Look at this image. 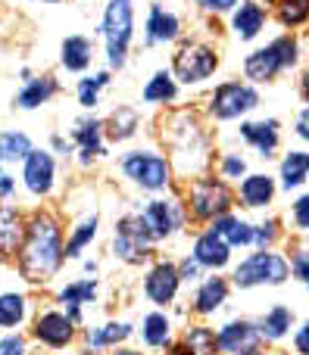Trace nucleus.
<instances>
[{
    "label": "nucleus",
    "mask_w": 309,
    "mask_h": 355,
    "mask_svg": "<svg viewBox=\"0 0 309 355\" xmlns=\"http://www.w3.org/2000/svg\"><path fill=\"white\" fill-rule=\"evenodd\" d=\"M62 250L60 243V227L50 215H35L25 227V240H22V250H19V268L28 281L41 284V281H50L56 268H60Z\"/></svg>",
    "instance_id": "nucleus-1"
},
{
    "label": "nucleus",
    "mask_w": 309,
    "mask_h": 355,
    "mask_svg": "<svg viewBox=\"0 0 309 355\" xmlns=\"http://www.w3.org/2000/svg\"><path fill=\"white\" fill-rule=\"evenodd\" d=\"M103 35H106V53L112 66L125 62V50L131 41V0H112L103 16Z\"/></svg>",
    "instance_id": "nucleus-2"
},
{
    "label": "nucleus",
    "mask_w": 309,
    "mask_h": 355,
    "mask_svg": "<svg viewBox=\"0 0 309 355\" xmlns=\"http://www.w3.org/2000/svg\"><path fill=\"white\" fill-rule=\"evenodd\" d=\"M294 60H297V44H294L291 37H278L275 44L250 53L247 62H244V72H247V78H253V81H269L278 69L291 66Z\"/></svg>",
    "instance_id": "nucleus-3"
},
{
    "label": "nucleus",
    "mask_w": 309,
    "mask_h": 355,
    "mask_svg": "<svg viewBox=\"0 0 309 355\" xmlns=\"http://www.w3.org/2000/svg\"><path fill=\"white\" fill-rule=\"evenodd\" d=\"M150 240H153V234H150L144 215H135V218L119 221L112 246H116L119 259H125V262H141V259H147V252H150Z\"/></svg>",
    "instance_id": "nucleus-4"
},
{
    "label": "nucleus",
    "mask_w": 309,
    "mask_h": 355,
    "mask_svg": "<svg viewBox=\"0 0 309 355\" xmlns=\"http://www.w3.org/2000/svg\"><path fill=\"white\" fill-rule=\"evenodd\" d=\"M287 277V262L275 252H256L250 256L241 268L235 271V281L241 287H253V284H281Z\"/></svg>",
    "instance_id": "nucleus-5"
},
{
    "label": "nucleus",
    "mask_w": 309,
    "mask_h": 355,
    "mask_svg": "<svg viewBox=\"0 0 309 355\" xmlns=\"http://www.w3.org/2000/svg\"><path fill=\"white\" fill-rule=\"evenodd\" d=\"M216 53L210 47H200V44H187L175 53V72H178L181 81H203L216 72Z\"/></svg>",
    "instance_id": "nucleus-6"
},
{
    "label": "nucleus",
    "mask_w": 309,
    "mask_h": 355,
    "mask_svg": "<svg viewBox=\"0 0 309 355\" xmlns=\"http://www.w3.org/2000/svg\"><path fill=\"white\" fill-rule=\"evenodd\" d=\"M122 166H125V175H128L131 181H137L147 190H160L169 184L166 159H160V156H153V153H131V156H125Z\"/></svg>",
    "instance_id": "nucleus-7"
},
{
    "label": "nucleus",
    "mask_w": 309,
    "mask_h": 355,
    "mask_svg": "<svg viewBox=\"0 0 309 355\" xmlns=\"http://www.w3.org/2000/svg\"><path fill=\"white\" fill-rule=\"evenodd\" d=\"M191 206L200 218H216V215L228 212L231 193L222 181H197L191 190Z\"/></svg>",
    "instance_id": "nucleus-8"
},
{
    "label": "nucleus",
    "mask_w": 309,
    "mask_h": 355,
    "mask_svg": "<svg viewBox=\"0 0 309 355\" xmlns=\"http://www.w3.org/2000/svg\"><path fill=\"white\" fill-rule=\"evenodd\" d=\"M256 103H260V97H256V91H250V87L222 85L216 94H212V116L216 119H235V116H241V112L253 110Z\"/></svg>",
    "instance_id": "nucleus-9"
},
{
    "label": "nucleus",
    "mask_w": 309,
    "mask_h": 355,
    "mask_svg": "<svg viewBox=\"0 0 309 355\" xmlns=\"http://www.w3.org/2000/svg\"><path fill=\"white\" fill-rule=\"evenodd\" d=\"M144 221H147L150 234L156 237H169L175 227L181 225V212H178V202L172 200H153L147 209H144Z\"/></svg>",
    "instance_id": "nucleus-10"
},
{
    "label": "nucleus",
    "mask_w": 309,
    "mask_h": 355,
    "mask_svg": "<svg viewBox=\"0 0 309 355\" xmlns=\"http://www.w3.org/2000/svg\"><path fill=\"white\" fill-rule=\"evenodd\" d=\"M25 184L37 196L50 193V187H53V159H50V153L31 150L28 159H25Z\"/></svg>",
    "instance_id": "nucleus-11"
},
{
    "label": "nucleus",
    "mask_w": 309,
    "mask_h": 355,
    "mask_svg": "<svg viewBox=\"0 0 309 355\" xmlns=\"http://www.w3.org/2000/svg\"><path fill=\"white\" fill-rule=\"evenodd\" d=\"M181 281V271L175 265H156L153 271L147 275V296L156 302V306H166V302L175 300V290H178Z\"/></svg>",
    "instance_id": "nucleus-12"
},
{
    "label": "nucleus",
    "mask_w": 309,
    "mask_h": 355,
    "mask_svg": "<svg viewBox=\"0 0 309 355\" xmlns=\"http://www.w3.org/2000/svg\"><path fill=\"white\" fill-rule=\"evenodd\" d=\"M35 337L47 346H66L72 340V318L60 312H44L35 324Z\"/></svg>",
    "instance_id": "nucleus-13"
},
{
    "label": "nucleus",
    "mask_w": 309,
    "mask_h": 355,
    "mask_svg": "<svg viewBox=\"0 0 309 355\" xmlns=\"http://www.w3.org/2000/svg\"><path fill=\"white\" fill-rule=\"evenodd\" d=\"M256 343H260L256 331L250 324H244V321L225 324V331L219 334V349H225V352H231V355H250V352H256Z\"/></svg>",
    "instance_id": "nucleus-14"
},
{
    "label": "nucleus",
    "mask_w": 309,
    "mask_h": 355,
    "mask_svg": "<svg viewBox=\"0 0 309 355\" xmlns=\"http://www.w3.org/2000/svg\"><path fill=\"white\" fill-rule=\"evenodd\" d=\"M194 259L200 265H206V268H222L228 262V243H225V237H219L216 231L203 234L197 240V246H194Z\"/></svg>",
    "instance_id": "nucleus-15"
},
{
    "label": "nucleus",
    "mask_w": 309,
    "mask_h": 355,
    "mask_svg": "<svg viewBox=\"0 0 309 355\" xmlns=\"http://www.w3.org/2000/svg\"><path fill=\"white\" fill-rule=\"evenodd\" d=\"M244 137H247L250 144H253L256 150H260L262 156H269L275 150V144H278V131H275V122H247L244 125Z\"/></svg>",
    "instance_id": "nucleus-16"
},
{
    "label": "nucleus",
    "mask_w": 309,
    "mask_h": 355,
    "mask_svg": "<svg viewBox=\"0 0 309 355\" xmlns=\"http://www.w3.org/2000/svg\"><path fill=\"white\" fill-rule=\"evenodd\" d=\"M94 293H97V287H94V281H78V284H69L66 290L60 293V302L69 309V318L78 321V309L85 306V302L94 300Z\"/></svg>",
    "instance_id": "nucleus-17"
},
{
    "label": "nucleus",
    "mask_w": 309,
    "mask_h": 355,
    "mask_svg": "<svg viewBox=\"0 0 309 355\" xmlns=\"http://www.w3.org/2000/svg\"><path fill=\"white\" fill-rule=\"evenodd\" d=\"M272 193H275V184H272V178H266V175H250L247 181L241 184V196L247 206H262V202L272 200Z\"/></svg>",
    "instance_id": "nucleus-18"
},
{
    "label": "nucleus",
    "mask_w": 309,
    "mask_h": 355,
    "mask_svg": "<svg viewBox=\"0 0 309 355\" xmlns=\"http://www.w3.org/2000/svg\"><path fill=\"white\" fill-rule=\"evenodd\" d=\"M212 231H216L219 237H225L228 246H244V243H250V240H256L253 227L244 225V221H237V218H219Z\"/></svg>",
    "instance_id": "nucleus-19"
},
{
    "label": "nucleus",
    "mask_w": 309,
    "mask_h": 355,
    "mask_svg": "<svg viewBox=\"0 0 309 355\" xmlns=\"http://www.w3.org/2000/svg\"><path fill=\"white\" fill-rule=\"evenodd\" d=\"M87 62H91V44L85 37H66L62 41V66L72 69V72H81Z\"/></svg>",
    "instance_id": "nucleus-20"
},
{
    "label": "nucleus",
    "mask_w": 309,
    "mask_h": 355,
    "mask_svg": "<svg viewBox=\"0 0 309 355\" xmlns=\"http://www.w3.org/2000/svg\"><path fill=\"white\" fill-rule=\"evenodd\" d=\"M175 35H178V19L169 16V12H162L160 6H153L150 22H147V37L150 41H172Z\"/></svg>",
    "instance_id": "nucleus-21"
},
{
    "label": "nucleus",
    "mask_w": 309,
    "mask_h": 355,
    "mask_svg": "<svg viewBox=\"0 0 309 355\" xmlns=\"http://www.w3.org/2000/svg\"><path fill=\"white\" fill-rule=\"evenodd\" d=\"M53 91H56V81L53 78L28 81V85H25V91L19 94V106H22V110H35V106L47 103V100L53 97Z\"/></svg>",
    "instance_id": "nucleus-22"
},
{
    "label": "nucleus",
    "mask_w": 309,
    "mask_h": 355,
    "mask_svg": "<svg viewBox=\"0 0 309 355\" xmlns=\"http://www.w3.org/2000/svg\"><path fill=\"white\" fill-rule=\"evenodd\" d=\"M28 153H31V141L22 131H6V135H0V159L3 162L28 159Z\"/></svg>",
    "instance_id": "nucleus-23"
},
{
    "label": "nucleus",
    "mask_w": 309,
    "mask_h": 355,
    "mask_svg": "<svg viewBox=\"0 0 309 355\" xmlns=\"http://www.w3.org/2000/svg\"><path fill=\"white\" fill-rule=\"evenodd\" d=\"M262 10L256 3H241V10L235 12V31L241 37H253L262 28Z\"/></svg>",
    "instance_id": "nucleus-24"
},
{
    "label": "nucleus",
    "mask_w": 309,
    "mask_h": 355,
    "mask_svg": "<svg viewBox=\"0 0 309 355\" xmlns=\"http://www.w3.org/2000/svg\"><path fill=\"white\" fill-rule=\"evenodd\" d=\"M225 293H228V287H225L222 277L206 281L197 293V312H212V309H219L225 302Z\"/></svg>",
    "instance_id": "nucleus-25"
},
{
    "label": "nucleus",
    "mask_w": 309,
    "mask_h": 355,
    "mask_svg": "<svg viewBox=\"0 0 309 355\" xmlns=\"http://www.w3.org/2000/svg\"><path fill=\"white\" fill-rule=\"evenodd\" d=\"M100 128H103L100 122H78L75 128V144L81 147L85 159H91V153H100Z\"/></svg>",
    "instance_id": "nucleus-26"
},
{
    "label": "nucleus",
    "mask_w": 309,
    "mask_h": 355,
    "mask_svg": "<svg viewBox=\"0 0 309 355\" xmlns=\"http://www.w3.org/2000/svg\"><path fill=\"white\" fill-rule=\"evenodd\" d=\"M309 172V153H291L281 162V178H285V187H297Z\"/></svg>",
    "instance_id": "nucleus-27"
},
{
    "label": "nucleus",
    "mask_w": 309,
    "mask_h": 355,
    "mask_svg": "<svg viewBox=\"0 0 309 355\" xmlns=\"http://www.w3.org/2000/svg\"><path fill=\"white\" fill-rule=\"evenodd\" d=\"M25 318V300L16 293L0 296V327H16Z\"/></svg>",
    "instance_id": "nucleus-28"
},
{
    "label": "nucleus",
    "mask_w": 309,
    "mask_h": 355,
    "mask_svg": "<svg viewBox=\"0 0 309 355\" xmlns=\"http://www.w3.org/2000/svg\"><path fill=\"white\" fill-rule=\"evenodd\" d=\"M187 349H191V355H216L219 337L212 331H206V327H194L187 334Z\"/></svg>",
    "instance_id": "nucleus-29"
},
{
    "label": "nucleus",
    "mask_w": 309,
    "mask_h": 355,
    "mask_svg": "<svg viewBox=\"0 0 309 355\" xmlns=\"http://www.w3.org/2000/svg\"><path fill=\"white\" fill-rule=\"evenodd\" d=\"M172 97H175V85L166 72L153 75V81L144 87V100H147V103H166V100H172Z\"/></svg>",
    "instance_id": "nucleus-30"
},
{
    "label": "nucleus",
    "mask_w": 309,
    "mask_h": 355,
    "mask_svg": "<svg viewBox=\"0 0 309 355\" xmlns=\"http://www.w3.org/2000/svg\"><path fill=\"white\" fill-rule=\"evenodd\" d=\"M19 240V218L12 209H0V252H10Z\"/></svg>",
    "instance_id": "nucleus-31"
},
{
    "label": "nucleus",
    "mask_w": 309,
    "mask_h": 355,
    "mask_svg": "<svg viewBox=\"0 0 309 355\" xmlns=\"http://www.w3.org/2000/svg\"><path fill=\"white\" fill-rule=\"evenodd\" d=\"M128 334H131L128 324H106V327H100V331L87 334V346L100 349V346H110V343H119V340H125Z\"/></svg>",
    "instance_id": "nucleus-32"
},
{
    "label": "nucleus",
    "mask_w": 309,
    "mask_h": 355,
    "mask_svg": "<svg viewBox=\"0 0 309 355\" xmlns=\"http://www.w3.org/2000/svg\"><path fill=\"white\" fill-rule=\"evenodd\" d=\"M144 340L150 346H166L169 343V321L162 315H147L144 318Z\"/></svg>",
    "instance_id": "nucleus-33"
},
{
    "label": "nucleus",
    "mask_w": 309,
    "mask_h": 355,
    "mask_svg": "<svg viewBox=\"0 0 309 355\" xmlns=\"http://www.w3.org/2000/svg\"><path fill=\"white\" fill-rule=\"evenodd\" d=\"M287 327H291V312H287V309H275V312H269L266 321H262V334H266L269 340L285 337Z\"/></svg>",
    "instance_id": "nucleus-34"
},
{
    "label": "nucleus",
    "mask_w": 309,
    "mask_h": 355,
    "mask_svg": "<svg viewBox=\"0 0 309 355\" xmlns=\"http://www.w3.org/2000/svg\"><path fill=\"white\" fill-rule=\"evenodd\" d=\"M110 135L116 137V141H122V137H128L131 131L137 128V112L135 110H116L112 112V119H110Z\"/></svg>",
    "instance_id": "nucleus-35"
},
{
    "label": "nucleus",
    "mask_w": 309,
    "mask_h": 355,
    "mask_svg": "<svg viewBox=\"0 0 309 355\" xmlns=\"http://www.w3.org/2000/svg\"><path fill=\"white\" fill-rule=\"evenodd\" d=\"M94 234H97V218H87L78 225V231L72 234V240L66 243V256H78L81 246L87 243V240H94Z\"/></svg>",
    "instance_id": "nucleus-36"
},
{
    "label": "nucleus",
    "mask_w": 309,
    "mask_h": 355,
    "mask_svg": "<svg viewBox=\"0 0 309 355\" xmlns=\"http://www.w3.org/2000/svg\"><path fill=\"white\" fill-rule=\"evenodd\" d=\"M309 19V0H281V22L300 25Z\"/></svg>",
    "instance_id": "nucleus-37"
},
{
    "label": "nucleus",
    "mask_w": 309,
    "mask_h": 355,
    "mask_svg": "<svg viewBox=\"0 0 309 355\" xmlns=\"http://www.w3.org/2000/svg\"><path fill=\"white\" fill-rule=\"evenodd\" d=\"M106 81H110L106 75H97V78H85V81L78 85V103L91 110V106L97 103V91L106 85Z\"/></svg>",
    "instance_id": "nucleus-38"
},
{
    "label": "nucleus",
    "mask_w": 309,
    "mask_h": 355,
    "mask_svg": "<svg viewBox=\"0 0 309 355\" xmlns=\"http://www.w3.org/2000/svg\"><path fill=\"white\" fill-rule=\"evenodd\" d=\"M0 355H25V340L22 337H6V340H0Z\"/></svg>",
    "instance_id": "nucleus-39"
},
{
    "label": "nucleus",
    "mask_w": 309,
    "mask_h": 355,
    "mask_svg": "<svg viewBox=\"0 0 309 355\" xmlns=\"http://www.w3.org/2000/svg\"><path fill=\"white\" fill-rule=\"evenodd\" d=\"M294 218H297V225L309 231V196H300L297 206H294Z\"/></svg>",
    "instance_id": "nucleus-40"
},
{
    "label": "nucleus",
    "mask_w": 309,
    "mask_h": 355,
    "mask_svg": "<svg viewBox=\"0 0 309 355\" xmlns=\"http://www.w3.org/2000/svg\"><path fill=\"white\" fill-rule=\"evenodd\" d=\"M222 168H225V175H231V178H235V175H244V159H235V156H228Z\"/></svg>",
    "instance_id": "nucleus-41"
},
{
    "label": "nucleus",
    "mask_w": 309,
    "mask_h": 355,
    "mask_svg": "<svg viewBox=\"0 0 309 355\" xmlns=\"http://www.w3.org/2000/svg\"><path fill=\"white\" fill-rule=\"evenodd\" d=\"M297 352H300V355H309V324L297 334Z\"/></svg>",
    "instance_id": "nucleus-42"
},
{
    "label": "nucleus",
    "mask_w": 309,
    "mask_h": 355,
    "mask_svg": "<svg viewBox=\"0 0 309 355\" xmlns=\"http://www.w3.org/2000/svg\"><path fill=\"white\" fill-rule=\"evenodd\" d=\"M272 227H275V225H262L260 231H256V240H260L262 246H266V243H272V237H275V231H272Z\"/></svg>",
    "instance_id": "nucleus-43"
},
{
    "label": "nucleus",
    "mask_w": 309,
    "mask_h": 355,
    "mask_svg": "<svg viewBox=\"0 0 309 355\" xmlns=\"http://www.w3.org/2000/svg\"><path fill=\"white\" fill-rule=\"evenodd\" d=\"M203 6H210V10H228V6H235L237 0H200Z\"/></svg>",
    "instance_id": "nucleus-44"
},
{
    "label": "nucleus",
    "mask_w": 309,
    "mask_h": 355,
    "mask_svg": "<svg viewBox=\"0 0 309 355\" xmlns=\"http://www.w3.org/2000/svg\"><path fill=\"white\" fill-rule=\"evenodd\" d=\"M297 131H300V135H303V137H309V110H303V116H300Z\"/></svg>",
    "instance_id": "nucleus-45"
},
{
    "label": "nucleus",
    "mask_w": 309,
    "mask_h": 355,
    "mask_svg": "<svg viewBox=\"0 0 309 355\" xmlns=\"http://www.w3.org/2000/svg\"><path fill=\"white\" fill-rule=\"evenodd\" d=\"M10 190H12V178L0 172V196H6V193H10Z\"/></svg>",
    "instance_id": "nucleus-46"
},
{
    "label": "nucleus",
    "mask_w": 309,
    "mask_h": 355,
    "mask_svg": "<svg viewBox=\"0 0 309 355\" xmlns=\"http://www.w3.org/2000/svg\"><path fill=\"white\" fill-rule=\"evenodd\" d=\"M297 275L309 284V262H306V259H300V262H297Z\"/></svg>",
    "instance_id": "nucleus-47"
},
{
    "label": "nucleus",
    "mask_w": 309,
    "mask_h": 355,
    "mask_svg": "<svg viewBox=\"0 0 309 355\" xmlns=\"http://www.w3.org/2000/svg\"><path fill=\"white\" fill-rule=\"evenodd\" d=\"M303 91H306V97H309V69H306V78H303Z\"/></svg>",
    "instance_id": "nucleus-48"
},
{
    "label": "nucleus",
    "mask_w": 309,
    "mask_h": 355,
    "mask_svg": "<svg viewBox=\"0 0 309 355\" xmlns=\"http://www.w3.org/2000/svg\"><path fill=\"white\" fill-rule=\"evenodd\" d=\"M172 355H191V352H185V349H175Z\"/></svg>",
    "instance_id": "nucleus-49"
},
{
    "label": "nucleus",
    "mask_w": 309,
    "mask_h": 355,
    "mask_svg": "<svg viewBox=\"0 0 309 355\" xmlns=\"http://www.w3.org/2000/svg\"><path fill=\"white\" fill-rule=\"evenodd\" d=\"M116 355H137V352H125V349H122V352H116Z\"/></svg>",
    "instance_id": "nucleus-50"
},
{
    "label": "nucleus",
    "mask_w": 309,
    "mask_h": 355,
    "mask_svg": "<svg viewBox=\"0 0 309 355\" xmlns=\"http://www.w3.org/2000/svg\"><path fill=\"white\" fill-rule=\"evenodd\" d=\"M50 3H56V0H50Z\"/></svg>",
    "instance_id": "nucleus-51"
}]
</instances>
